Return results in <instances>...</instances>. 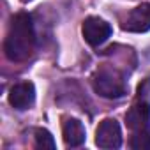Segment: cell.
<instances>
[{
    "mask_svg": "<svg viewBox=\"0 0 150 150\" xmlns=\"http://www.w3.org/2000/svg\"><path fill=\"white\" fill-rule=\"evenodd\" d=\"M35 46L34 21L28 13H18L13 16L6 41L4 51L11 62H25L32 57Z\"/></svg>",
    "mask_w": 150,
    "mask_h": 150,
    "instance_id": "obj_1",
    "label": "cell"
},
{
    "mask_svg": "<svg viewBox=\"0 0 150 150\" xmlns=\"http://www.w3.org/2000/svg\"><path fill=\"white\" fill-rule=\"evenodd\" d=\"M92 87L96 94L106 99H120L127 94V85L122 74L110 69H101L92 76Z\"/></svg>",
    "mask_w": 150,
    "mask_h": 150,
    "instance_id": "obj_2",
    "label": "cell"
},
{
    "mask_svg": "<svg viewBox=\"0 0 150 150\" xmlns=\"http://www.w3.org/2000/svg\"><path fill=\"white\" fill-rule=\"evenodd\" d=\"M96 145L99 148H118L122 145V131L115 118H104L96 131Z\"/></svg>",
    "mask_w": 150,
    "mask_h": 150,
    "instance_id": "obj_3",
    "label": "cell"
},
{
    "mask_svg": "<svg viewBox=\"0 0 150 150\" xmlns=\"http://www.w3.org/2000/svg\"><path fill=\"white\" fill-rule=\"evenodd\" d=\"M83 37L85 41L90 44V46H101L103 42L108 41V37L111 35V27L110 23H106L104 20L101 18H96V16H90L83 21Z\"/></svg>",
    "mask_w": 150,
    "mask_h": 150,
    "instance_id": "obj_4",
    "label": "cell"
},
{
    "mask_svg": "<svg viewBox=\"0 0 150 150\" xmlns=\"http://www.w3.org/2000/svg\"><path fill=\"white\" fill-rule=\"evenodd\" d=\"M125 124L134 132L150 129V103L138 99V103L132 104L131 110L125 113Z\"/></svg>",
    "mask_w": 150,
    "mask_h": 150,
    "instance_id": "obj_5",
    "label": "cell"
},
{
    "mask_svg": "<svg viewBox=\"0 0 150 150\" xmlns=\"http://www.w3.org/2000/svg\"><path fill=\"white\" fill-rule=\"evenodd\" d=\"M122 30L134 32V34L150 30V4H141L134 7L122 21Z\"/></svg>",
    "mask_w": 150,
    "mask_h": 150,
    "instance_id": "obj_6",
    "label": "cell"
},
{
    "mask_svg": "<svg viewBox=\"0 0 150 150\" xmlns=\"http://www.w3.org/2000/svg\"><path fill=\"white\" fill-rule=\"evenodd\" d=\"M35 99V88L30 81H21L16 83L11 90H9V103L13 108L16 110H27L34 104Z\"/></svg>",
    "mask_w": 150,
    "mask_h": 150,
    "instance_id": "obj_7",
    "label": "cell"
},
{
    "mask_svg": "<svg viewBox=\"0 0 150 150\" xmlns=\"http://www.w3.org/2000/svg\"><path fill=\"white\" fill-rule=\"evenodd\" d=\"M62 136L67 146H80L85 143V127L78 118H65L62 125Z\"/></svg>",
    "mask_w": 150,
    "mask_h": 150,
    "instance_id": "obj_8",
    "label": "cell"
},
{
    "mask_svg": "<svg viewBox=\"0 0 150 150\" xmlns=\"http://www.w3.org/2000/svg\"><path fill=\"white\" fill-rule=\"evenodd\" d=\"M131 148L132 150H150V129L136 131L131 138Z\"/></svg>",
    "mask_w": 150,
    "mask_h": 150,
    "instance_id": "obj_9",
    "label": "cell"
},
{
    "mask_svg": "<svg viewBox=\"0 0 150 150\" xmlns=\"http://www.w3.org/2000/svg\"><path fill=\"white\" fill-rule=\"evenodd\" d=\"M35 146L37 148H48V150H53L57 145H55V139H53V136H51V132L50 131H46V129H37L35 131Z\"/></svg>",
    "mask_w": 150,
    "mask_h": 150,
    "instance_id": "obj_10",
    "label": "cell"
},
{
    "mask_svg": "<svg viewBox=\"0 0 150 150\" xmlns=\"http://www.w3.org/2000/svg\"><path fill=\"white\" fill-rule=\"evenodd\" d=\"M150 80H146L143 85H139L138 88V99H143V101H148L150 103Z\"/></svg>",
    "mask_w": 150,
    "mask_h": 150,
    "instance_id": "obj_11",
    "label": "cell"
}]
</instances>
